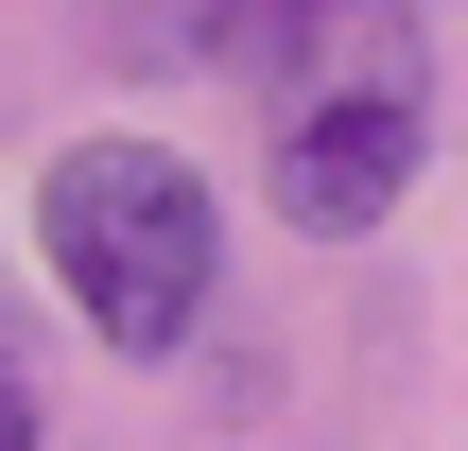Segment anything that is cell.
I'll return each mask as SVG.
<instances>
[{
    "instance_id": "obj_1",
    "label": "cell",
    "mask_w": 468,
    "mask_h": 451,
    "mask_svg": "<svg viewBox=\"0 0 468 451\" xmlns=\"http://www.w3.org/2000/svg\"><path fill=\"white\" fill-rule=\"evenodd\" d=\"M35 261H52V295H69L104 348H191L226 226H208V174H191V156H156V139H69V156L35 174Z\"/></svg>"
},
{
    "instance_id": "obj_2",
    "label": "cell",
    "mask_w": 468,
    "mask_h": 451,
    "mask_svg": "<svg viewBox=\"0 0 468 451\" xmlns=\"http://www.w3.org/2000/svg\"><path fill=\"white\" fill-rule=\"evenodd\" d=\"M417 156H434L417 87H330V104H295V122H278V226L365 243V226L417 191Z\"/></svg>"
},
{
    "instance_id": "obj_3",
    "label": "cell",
    "mask_w": 468,
    "mask_h": 451,
    "mask_svg": "<svg viewBox=\"0 0 468 451\" xmlns=\"http://www.w3.org/2000/svg\"><path fill=\"white\" fill-rule=\"evenodd\" d=\"M347 17H399V0H226V52H243V70H295V52L347 35Z\"/></svg>"
},
{
    "instance_id": "obj_4",
    "label": "cell",
    "mask_w": 468,
    "mask_h": 451,
    "mask_svg": "<svg viewBox=\"0 0 468 451\" xmlns=\"http://www.w3.org/2000/svg\"><path fill=\"white\" fill-rule=\"evenodd\" d=\"M104 52H226V0H87Z\"/></svg>"
},
{
    "instance_id": "obj_5",
    "label": "cell",
    "mask_w": 468,
    "mask_h": 451,
    "mask_svg": "<svg viewBox=\"0 0 468 451\" xmlns=\"http://www.w3.org/2000/svg\"><path fill=\"white\" fill-rule=\"evenodd\" d=\"M0 451H35V365H17V330H0Z\"/></svg>"
}]
</instances>
